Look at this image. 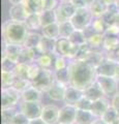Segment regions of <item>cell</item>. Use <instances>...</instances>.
<instances>
[{"label": "cell", "mask_w": 119, "mask_h": 124, "mask_svg": "<svg viewBox=\"0 0 119 124\" xmlns=\"http://www.w3.org/2000/svg\"><path fill=\"white\" fill-rule=\"evenodd\" d=\"M71 85L81 90H85L96 82V67L83 60H71Z\"/></svg>", "instance_id": "1"}, {"label": "cell", "mask_w": 119, "mask_h": 124, "mask_svg": "<svg viewBox=\"0 0 119 124\" xmlns=\"http://www.w3.org/2000/svg\"><path fill=\"white\" fill-rule=\"evenodd\" d=\"M29 29L24 22L14 20L5 21L2 25V37L5 44H15L24 46L29 34Z\"/></svg>", "instance_id": "2"}, {"label": "cell", "mask_w": 119, "mask_h": 124, "mask_svg": "<svg viewBox=\"0 0 119 124\" xmlns=\"http://www.w3.org/2000/svg\"><path fill=\"white\" fill-rule=\"evenodd\" d=\"M55 82H56V78H55L54 70L47 69V68H41L38 76L33 81H31V84L33 87H35L40 91L48 92L49 89L54 85Z\"/></svg>", "instance_id": "3"}, {"label": "cell", "mask_w": 119, "mask_h": 124, "mask_svg": "<svg viewBox=\"0 0 119 124\" xmlns=\"http://www.w3.org/2000/svg\"><path fill=\"white\" fill-rule=\"evenodd\" d=\"M79 48H80V46L72 44L68 38L59 37L58 39L56 40L55 53L58 56H62L70 60H74L77 57Z\"/></svg>", "instance_id": "4"}, {"label": "cell", "mask_w": 119, "mask_h": 124, "mask_svg": "<svg viewBox=\"0 0 119 124\" xmlns=\"http://www.w3.org/2000/svg\"><path fill=\"white\" fill-rule=\"evenodd\" d=\"M92 20H93V16H92L89 7H83V8L77 9L75 15L71 19V22L76 30H84L91 25Z\"/></svg>", "instance_id": "5"}, {"label": "cell", "mask_w": 119, "mask_h": 124, "mask_svg": "<svg viewBox=\"0 0 119 124\" xmlns=\"http://www.w3.org/2000/svg\"><path fill=\"white\" fill-rule=\"evenodd\" d=\"M97 76L111 77L119 82V62H116L108 57H105L103 62L96 67Z\"/></svg>", "instance_id": "6"}, {"label": "cell", "mask_w": 119, "mask_h": 124, "mask_svg": "<svg viewBox=\"0 0 119 124\" xmlns=\"http://www.w3.org/2000/svg\"><path fill=\"white\" fill-rule=\"evenodd\" d=\"M22 99L21 92L17 91L13 87L2 88L1 90V108H15L19 100Z\"/></svg>", "instance_id": "7"}, {"label": "cell", "mask_w": 119, "mask_h": 124, "mask_svg": "<svg viewBox=\"0 0 119 124\" xmlns=\"http://www.w3.org/2000/svg\"><path fill=\"white\" fill-rule=\"evenodd\" d=\"M77 9L78 8L71 2V0L61 1L60 4L58 5V7L55 9L57 22L62 23V22L71 21V19L72 18V16L75 15Z\"/></svg>", "instance_id": "8"}, {"label": "cell", "mask_w": 119, "mask_h": 124, "mask_svg": "<svg viewBox=\"0 0 119 124\" xmlns=\"http://www.w3.org/2000/svg\"><path fill=\"white\" fill-rule=\"evenodd\" d=\"M96 82L101 86L102 90L105 93V96L107 97H113L119 92L118 90V81L111 77H103L97 76Z\"/></svg>", "instance_id": "9"}, {"label": "cell", "mask_w": 119, "mask_h": 124, "mask_svg": "<svg viewBox=\"0 0 119 124\" xmlns=\"http://www.w3.org/2000/svg\"><path fill=\"white\" fill-rule=\"evenodd\" d=\"M44 106L41 101H22L20 112H22L29 120L40 118Z\"/></svg>", "instance_id": "10"}, {"label": "cell", "mask_w": 119, "mask_h": 124, "mask_svg": "<svg viewBox=\"0 0 119 124\" xmlns=\"http://www.w3.org/2000/svg\"><path fill=\"white\" fill-rule=\"evenodd\" d=\"M59 111L60 108L55 104L44 106L40 118L47 124H57L59 121Z\"/></svg>", "instance_id": "11"}, {"label": "cell", "mask_w": 119, "mask_h": 124, "mask_svg": "<svg viewBox=\"0 0 119 124\" xmlns=\"http://www.w3.org/2000/svg\"><path fill=\"white\" fill-rule=\"evenodd\" d=\"M77 108L75 106L71 104H64L59 111V121L58 123L63 124H75L76 116H77Z\"/></svg>", "instance_id": "12"}, {"label": "cell", "mask_w": 119, "mask_h": 124, "mask_svg": "<svg viewBox=\"0 0 119 124\" xmlns=\"http://www.w3.org/2000/svg\"><path fill=\"white\" fill-rule=\"evenodd\" d=\"M84 96V91L81 89H78L71 85H68L65 90V95L63 101L65 104H71V106H75L79 102V100Z\"/></svg>", "instance_id": "13"}, {"label": "cell", "mask_w": 119, "mask_h": 124, "mask_svg": "<svg viewBox=\"0 0 119 124\" xmlns=\"http://www.w3.org/2000/svg\"><path fill=\"white\" fill-rule=\"evenodd\" d=\"M30 14L27 11L26 7L24 6L23 3H19V4L11 5L9 8V17L10 20L18 21V22H24L26 21V19L28 18V16Z\"/></svg>", "instance_id": "14"}, {"label": "cell", "mask_w": 119, "mask_h": 124, "mask_svg": "<svg viewBox=\"0 0 119 124\" xmlns=\"http://www.w3.org/2000/svg\"><path fill=\"white\" fill-rule=\"evenodd\" d=\"M66 87L65 85L61 84L59 82L54 83V85L49 89V91L47 92L49 95V98H51L52 100H55V101H60V100L64 99V95H65V90H66Z\"/></svg>", "instance_id": "15"}, {"label": "cell", "mask_w": 119, "mask_h": 124, "mask_svg": "<svg viewBox=\"0 0 119 124\" xmlns=\"http://www.w3.org/2000/svg\"><path fill=\"white\" fill-rule=\"evenodd\" d=\"M84 96L88 99H90L91 101H95V100H98L103 97H106L105 93L102 90V88L97 82H94L91 86L84 90Z\"/></svg>", "instance_id": "16"}, {"label": "cell", "mask_w": 119, "mask_h": 124, "mask_svg": "<svg viewBox=\"0 0 119 124\" xmlns=\"http://www.w3.org/2000/svg\"><path fill=\"white\" fill-rule=\"evenodd\" d=\"M56 57H57L56 53H43L37 57L35 62L41 68L52 69V68H54Z\"/></svg>", "instance_id": "17"}, {"label": "cell", "mask_w": 119, "mask_h": 124, "mask_svg": "<svg viewBox=\"0 0 119 124\" xmlns=\"http://www.w3.org/2000/svg\"><path fill=\"white\" fill-rule=\"evenodd\" d=\"M3 44H4V46H3V56H6L7 58L16 61L18 63V59L23 49V46L15 44H5V42H3Z\"/></svg>", "instance_id": "18"}, {"label": "cell", "mask_w": 119, "mask_h": 124, "mask_svg": "<svg viewBox=\"0 0 119 124\" xmlns=\"http://www.w3.org/2000/svg\"><path fill=\"white\" fill-rule=\"evenodd\" d=\"M110 102L109 100L106 97H103L98 100H95V101H92V106H91V112L93 113V115L96 118H101L103 115V113L110 108Z\"/></svg>", "instance_id": "19"}, {"label": "cell", "mask_w": 119, "mask_h": 124, "mask_svg": "<svg viewBox=\"0 0 119 124\" xmlns=\"http://www.w3.org/2000/svg\"><path fill=\"white\" fill-rule=\"evenodd\" d=\"M21 96L23 101H41L43 92L31 85L29 88H27L25 91L21 93Z\"/></svg>", "instance_id": "20"}, {"label": "cell", "mask_w": 119, "mask_h": 124, "mask_svg": "<svg viewBox=\"0 0 119 124\" xmlns=\"http://www.w3.org/2000/svg\"><path fill=\"white\" fill-rule=\"evenodd\" d=\"M103 41H105V34L95 32L87 37V44L93 51H102L103 50Z\"/></svg>", "instance_id": "21"}, {"label": "cell", "mask_w": 119, "mask_h": 124, "mask_svg": "<svg viewBox=\"0 0 119 124\" xmlns=\"http://www.w3.org/2000/svg\"><path fill=\"white\" fill-rule=\"evenodd\" d=\"M97 118L93 115L91 111L87 110H77L76 122L75 124H92Z\"/></svg>", "instance_id": "22"}, {"label": "cell", "mask_w": 119, "mask_h": 124, "mask_svg": "<svg viewBox=\"0 0 119 124\" xmlns=\"http://www.w3.org/2000/svg\"><path fill=\"white\" fill-rule=\"evenodd\" d=\"M93 18H102L108 10V4L105 2V0H95L89 6Z\"/></svg>", "instance_id": "23"}, {"label": "cell", "mask_w": 119, "mask_h": 124, "mask_svg": "<svg viewBox=\"0 0 119 124\" xmlns=\"http://www.w3.org/2000/svg\"><path fill=\"white\" fill-rule=\"evenodd\" d=\"M56 40L57 39H53V38H50V37H47V36L43 35L37 50L41 54L43 53H55Z\"/></svg>", "instance_id": "24"}, {"label": "cell", "mask_w": 119, "mask_h": 124, "mask_svg": "<svg viewBox=\"0 0 119 124\" xmlns=\"http://www.w3.org/2000/svg\"><path fill=\"white\" fill-rule=\"evenodd\" d=\"M41 32H43L44 36L53 38V39H58L60 37L59 23H53V24L41 27Z\"/></svg>", "instance_id": "25"}, {"label": "cell", "mask_w": 119, "mask_h": 124, "mask_svg": "<svg viewBox=\"0 0 119 124\" xmlns=\"http://www.w3.org/2000/svg\"><path fill=\"white\" fill-rule=\"evenodd\" d=\"M26 26L28 27L29 31H36L38 29H41V23H40V13L30 14L28 18L25 21Z\"/></svg>", "instance_id": "26"}, {"label": "cell", "mask_w": 119, "mask_h": 124, "mask_svg": "<svg viewBox=\"0 0 119 124\" xmlns=\"http://www.w3.org/2000/svg\"><path fill=\"white\" fill-rule=\"evenodd\" d=\"M43 2L44 0H24L23 4H24L29 14H35V13L40 14L44 10Z\"/></svg>", "instance_id": "27"}, {"label": "cell", "mask_w": 119, "mask_h": 124, "mask_svg": "<svg viewBox=\"0 0 119 124\" xmlns=\"http://www.w3.org/2000/svg\"><path fill=\"white\" fill-rule=\"evenodd\" d=\"M41 37H43V35H40V33L34 32V31H30L27 38L25 40L24 46L25 48H29V49H37L41 40Z\"/></svg>", "instance_id": "28"}, {"label": "cell", "mask_w": 119, "mask_h": 124, "mask_svg": "<svg viewBox=\"0 0 119 124\" xmlns=\"http://www.w3.org/2000/svg\"><path fill=\"white\" fill-rule=\"evenodd\" d=\"M56 81L61 84L68 86L71 85V70H70V65L66 68L59 69V70H54Z\"/></svg>", "instance_id": "29"}, {"label": "cell", "mask_w": 119, "mask_h": 124, "mask_svg": "<svg viewBox=\"0 0 119 124\" xmlns=\"http://www.w3.org/2000/svg\"><path fill=\"white\" fill-rule=\"evenodd\" d=\"M40 23L41 27L47 26L53 23H58L56 18L55 10H43L40 13Z\"/></svg>", "instance_id": "30"}, {"label": "cell", "mask_w": 119, "mask_h": 124, "mask_svg": "<svg viewBox=\"0 0 119 124\" xmlns=\"http://www.w3.org/2000/svg\"><path fill=\"white\" fill-rule=\"evenodd\" d=\"M105 57H106V54H103V52L102 51H92L89 54V56L86 58V60L84 61H87L88 63L93 65L94 67H97L103 62V60L105 59Z\"/></svg>", "instance_id": "31"}, {"label": "cell", "mask_w": 119, "mask_h": 124, "mask_svg": "<svg viewBox=\"0 0 119 124\" xmlns=\"http://www.w3.org/2000/svg\"><path fill=\"white\" fill-rule=\"evenodd\" d=\"M118 46H119V36L105 35V41H103V51H105V53L112 52Z\"/></svg>", "instance_id": "32"}, {"label": "cell", "mask_w": 119, "mask_h": 124, "mask_svg": "<svg viewBox=\"0 0 119 124\" xmlns=\"http://www.w3.org/2000/svg\"><path fill=\"white\" fill-rule=\"evenodd\" d=\"M76 28L74 25L71 24V21H66V22H62L59 23V32H60V37H64V38H70V36L74 33V31Z\"/></svg>", "instance_id": "33"}, {"label": "cell", "mask_w": 119, "mask_h": 124, "mask_svg": "<svg viewBox=\"0 0 119 124\" xmlns=\"http://www.w3.org/2000/svg\"><path fill=\"white\" fill-rule=\"evenodd\" d=\"M101 118L108 124H113V123H116L119 121V114L112 106H110V108L103 113V115Z\"/></svg>", "instance_id": "34"}, {"label": "cell", "mask_w": 119, "mask_h": 124, "mask_svg": "<svg viewBox=\"0 0 119 124\" xmlns=\"http://www.w3.org/2000/svg\"><path fill=\"white\" fill-rule=\"evenodd\" d=\"M90 26L92 27V29H93L95 32L105 34L109 25H108V23L103 20V18L102 17V18H93Z\"/></svg>", "instance_id": "35"}, {"label": "cell", "mask_w": 119, "mask_h": 124, "mask_svg": "<svg viewBox=\"0 0 119 124\" xmlns=\"http://www.w3.org/2000/svg\"><path fill=\"white\" fill-rule=\"evenodd\" d=\"M18 113L15 108H1V118H2V124H10L14 120L15 116Z\"/></svg>", "instance_id": "36"}, {"label": "cell", "mask_w": 119, "mask_h": 124, "mask_svg": "<svg viewBox=\"0 0 119 124\" xmlns=\"http://www.w3.org/2000/svg\"><path fill=\"white\" fill-rule=\"evenodd\" d=\"M68 39H70L72 44H75L77 46H82L84 44H86V41H87L86 35L83 30H75L74 33L70 36Z\"/></svg>", "instance_id": "37"}, {"label": "cell", "mask_w": 119, "mask_h": 124, "mask_svg": "<svg viewBox=\"0 0 119 124\" xmlns=\"http://www.w3.org/2000/svg\"><path fill=\"white\" fill-rule=\"evenodd\" d=\"M16 79V75L14 71H2L1 70V84L2 88L11 87Z\"/></svg>", "instance_id": "38"}, {"label": "cell", "mask_w": 119, "mask_h": 124, "mask_svg": "<svg viewBox=\"0 0 119 124\" xmlns=\"http://www.w3.org/2000/svg\"><path fill=\"white\" fill-rule=\"evenodd\" d=\"M31 81L30 80H25V79H20V78H17L16 77V79H15V82L13 84V88H15L17 91L19 92H23V91H25L27 88H29L30 86H31Z\"/></svg>", "instance_id": "39"}, {"label": "cell", "mask_w": 119, "mask_h": 124, "mask_svg": "<svg viewBox=\"0 0 119 124\" xmlns=\"http://www.w3.org/2000/svg\"><path fill=\"white\" fill-rule=\"evenodd\" d=\"M28 69H29V64H25V63H18L16 69H15V75L17 78L20 79H25V80H29L28 78Z\"/></svg>", "instance_id": "40"}, {"label": "cell", "mask_w": 119, "mask_h": 124, "mask_svg": "<svg viewBox=\"0 0 119 124\" xmlns=\"http://www.w3.org/2000/svg\"><path fill=\"white\" fill-rule=\"evenodd\" d=\"M18 63L16 61L9 59L6 56H2L1 60V69L2 71H15Z\"/></svg>", "instance_id": "41"}, {"label": "cell", "mask_w": 119, "mask_h": 124, "mask_svg": "<svg viewBox=\"0 0 119 124\" xmlns=\"http://www.w3.org/2000/svg\"><path fill=\"white\" fill-rule=\"evenodd\" d=\"M93 51L89 45L87 44H84L82 46H80V48H79V51H78V54H77V57H76V60H86V58L89 56V54ZM75 60V59H74Z\"/></svg>", "instance_id": "42"}, {"label": "cell", "mask_w": 119, "mask_h": 124, "mask_svg": "<svg viewBox=\"0 0 119 124\" xmlns=\"http://www.w3.org/2000/svg\"><path fill=\"white\" fill-rule=\"evenodd\" d=\"M70 62H71L70 59H67V58H65V57H62V56H58V55H57L53 70H59V69L66 68L68 65H70Z\"/></svg>", "instance_id": "43"}, {"label": "cell", "mask_w": 119, "mask_h": 124, "mask_svg": "<svg viewBox=\"0 0 119 124\" xmlns=\"http://www.w3.org/2000/svg\"><path fill=\"white\" fill-rule=\"evenodd\" d=\"M41 67L38 65L36 62L29 64V69H28V78L30 81H33L35 78L38 76V73L40 72Z\"/></svg>", "instance_id": "44"}, {"label": "cell", "mask_w": 119, "mask_h": 124, "mask_svg": "<svg viewBox=\"0 0 119 124\" xmlns=\"http://www.w3.org/2000/svg\"><path fill=\"white\" fill-rule=\"evenodd\" d=\"M91 106H92V101L90 99H88L85 96L79 100V102L76 104V108H79V110H87V111H90L91 110Z\"/></svg>", "instance_id": "45"}, {"label": "cell", "mask_w": 119, "mask_h": 124, "mask_svg": "<svg viewBox=\"0 0 119 124\" xmlns=\"http://www.w3.org/2000/svg\"><path fill=\"white\" fill-rule=\"evenodd\" d=\"M29 122L30 120L22 112H18L10 124H29Z\"/></svg>", "instance_id": "46"}, {"label": "cell", "mask_w": 119, "mask_h": 124, "mask_svg": "<svg viewBox=\"0 0 119 124\" xmlns=\"http://www.w3.org/2000/svg\"><path fill=\"white\" fill-rule=\"evenodd\" d=\"M59 0H44L43 8L44 10H55L58 7Z\"/></svg>", "instance_id": "47"}, {"label": "cell", "mask_w": 119, "mask_h": 124, "mask_svg": "<svg viewBox=\"0 0 119 124\" xmlns=\"http://www.w3.org/2000/svg\"><path fill=\"white\" fill-rule=\"evenodd\" d=\"M105 35L119 36V24H110L107 28Z\"/></svg>", "instance_id": "48"}, {"label": "cell", "mask_w": 119, "mask_h": 124, "mask_svg": "<svg viewBox=\"0 0 119 124\" xmlns=\"http://www.w3.org/2000/svg\"><path fill=\"white\" fill-rule=\"evenodd\" d=\"M106 56L110 58V59H112L114 61H116V62H119V46L118 48H116L114 50V51L112 52H108V53H106Z\"/></svg>", "instance_id": "49"}, {"label": "cell", "mask_w": 119, "mask_h": 124, "mask_svg": "<svg viewBox=\"0 0 119 124\" xmlns=\"http://www.w3.org/2000/svg\"><path fill=\"white\" fill-rule=\"evenodd\" d=\"M111 106H112L115 110H116L117 113L119 114V92L112 97V100H111Z\"/></svg>", "instance_id": "50"}, {"label": "cell", "mask_w": 119, "mask_h": 124, "mask_svg": "<svg viewBox=\"0 0 119 124\" xmlns=\"http://www.w3.org/2000/svg\"><path fill=\"white\" fill-rule=\"evenodd\" d=\"M71 2L77 7V8H83V7H87L86 0H71Z\"/></svg>", "instance_id": "51"}, {"label": "cell", "mask_w": 119, "mask_h": 124, "mask_svg": "<svg viewBox=\"0 0 119 124\" xmlns=\"http://www.w3.org/2000/svg\"><path fill=\"white\" fill-rule=\"evenodd\" d=\"M29 124H47L41 118H36V119H32L30 120Z\"/></svg>", "instance_id": "52"}, {"label": "cell", "mask_w": 119, "mask_h": 124, "mask_svg": "<svg viewBox=\"0 0 119 124\" xmlns=\"http://www.w3.org/2000/svg\"><path fill=\"white\" fill-rule=\"evenodd\" d=\"M10 4H13V5H15V4H19V3H23V1L24 0H7Z\"/></svg>", "instance_id": "53"}, {"label": "cell", "mask_w": 119, "mask_h": 124, "mask_svg": "<svg viewBox=\"0 0 119 124\" xmlns=\"http://www.w3.org/2000/svg\"><path fill=\"white\" fill-rule=\"evenodd\" d=\"M92 124H108V123L103 121V120L102 118H97V119L95 120V121H94L93 123H92Z\"/></svg>", "instance_id": "54"}, {"label": "cell", "mask_w": 119, "mask_h": 124, "mask_svg": "<svg viewBox=\"0 0 119 124\" xmlns=\"http://www.w3.org/2000/svg\"><path fill=\"white\" fill-rule=\"evenodd\" d=\"M116 5H117L118 9H119V0H116Z\"/></svg>", "instance_id": "55"}, {"label": "cell", "mask_w": 119, "mask_h": 124, "mask_svg": "<svg viewBox=\"0 0 119 124\" xmlns=\"http://www.w3.org/2000/svg\"><path fill=\"white\" fill-rule=\"evenodd\" d=\"M59 1L61 2V1H67V0H59Z\"/></svg>", "instance_id": "56"}, {"label": "cell", "mask_w": 119, "mask_h": 124, "mask_svg": "<svg viewBox=\"0 0 119 124\" xmlns=\"http://www.w3.org/2000/svg\"><path fill=\"white\" fill-rule=\"evenodd\" d=\"M113 124H119V121H118V122H116V123H113Z\"/></svg>", "instance_id": "57"}, {"label": "cell", "mask_w": 119, "mask_h": 124, "mask_svg": "<svg viewBox=\"0 0 119 124\" xmlns=\"http://www.w3.org/2000/svg\"><path fill=\"white\" fill-rule=\"evenodd\" d=\"M58 124H63V123H58Z\"/></svg>", "instance_id": "58"}]
</instances>
